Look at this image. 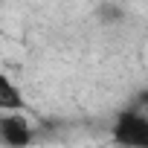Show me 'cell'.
Masks as SVG:
<instances>
[{"instance_id": "6da1fadb", "label": "cell", "mask_w": 148, "mask_h": 148, "mask_svg": "<svg viewBox=\"0 0 148 148\" xmlns=\"http://www.w3.org/2000/svg\"><path fill=\"white\" fill-rule=\"evenodd\" d=\"M113 139L116 145H125V148H148V116L136 110L119 113L113 125Z\"/></svg>"}, {"instance_id": "7a4b0ae2", "label": "cell", "mask_w": 148, "mask_h": 148, "mask_svg": "<svg viewBox=\"0 0 148 148\" xmlns=\"http://www.w3.org/2000/svg\"><path fill=\"white\" fill-rule=\"evenodd\" d=\"M0 142L9 148H29L32 145V131L23 116H0Z\"/></svg>"}, {"instance_id": "3957f363", "label": "cell", "mask_w": 148, "mask_h": 148, "mask_svg": "<svg viewBox=\"0 0 148 148\" xmlns=\"http://www.w3.org/2000/svg\"><path fill=\"white\" fill-rule=\"evenodd\" d=\"M0 110H9V113H21L26 110V102L21 96V90L0 73Z\"/></svg>"}]
</instances>
